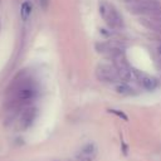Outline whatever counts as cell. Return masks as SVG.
<instances>
[{"label":"cell","mask_w":161,"mask_h":161,"mask_svg":"<svg viewBox=\"0 0 161 161\" xmlns=\"http://www.w3.org/2000/svg\"><path fill=\"white\" fill-rule=\"evenodd\" d=\"M97 155V146L93 142L84 143L75 153L74 160L75 161H93Z\"/></svg>","instance_id":"5b68a950"},{"label":"cell","mask_w":161,"mask_h":161,"mask_svg":"<svg viewBox=\"0 0 161 161\" xmlns=\"http://www.w3.org/2000/svg\"><path fill=\"white\" fill-rule=\"evenodd\" d=\"M96 48H97L98 53L103 54L104 57H107L109 59H116L117 57H119L122 54L121 49L112 43H98L96 45Z\"/></svg>","instance_id":"8992f818"},{"label":"cell","mask_w":161,"mask_h":161,"mask_svg":"<svg viewBox=\"0 0 161 161\" xmlns=\"http://www.w3.org/2000/svg\"><path fill=\"white\" fill-rule=\"evenodd\" d=\"M34 118H35V109H29V111L24 114V118H23V123H24V126H25V127L30 126V125L33 123Z\"/></svg>","instance_id":"ba28073f"},{"label":"cell","mask_w":161,"mask_h":161,"mask_svg":"<svg viewBox=\"0 0 161 161\" xmlns=\"http://www.w3.org/2000/svg\"><path fill=\"white\" fill-rule=\"evenodd\" d=\"M109 112H111V113H114V114H117L118 117H121V118H123L125 121H127V116H126L123 112H121V111H117V109H109Z\"/></svg>","instance_id":"8fae6325"},{"label":"cell","mask_w":161,"mask_h":161,"mask_svg":"<svg viewBox=\"0 0 161 161\" xmlns=\"http://www.w3.org/2000/svg\"><path fill=\"white\" fill-rule=\"evenodd\" d=\"M96 77L98 80H101L103 83H119V82H122L116 65H111V64H106V63H101L97 65Z\"/></svg>","instance_id":"3957f363"},{"label":"cell","mask_w":161,"mask_h":161,"mask_svg":"<svg viewBox=\"0 0 161 161\" xmlns=\"http://www.w3.org/2000/svg\"><path fill=\"white\" fill-rule=\"evenodd\" d=\"M116 91H117V93H119V94H122V96H133V94H136L135 89H133L132 87L125 84V83L118 84V86L116 87Z\"/></svg>","instance_id":"52a82bcc"},{"label":"cell","mask_w":161,"mask_h":161,"mask_svg":"<svg viewBox=\"0 0 161 161\" xmlns=\"http://www.w3.org/2000/svg\"><path fill=\"white\" fill-rule=\"evenodd\" d=\"M128 11L137 15H161V5L156 0H121Z\"/></svg>","instance_id":"6da1fadb"},{"label":"cell","mask_w":161,"mask_h":161,"mask_svg":"<svg viewBox=\"0 0 161 161\" xmlns=\"http://www.w3.org/2000/svg\"><path fill=\"white\" fill-rule=\"evenodd\" d=\"M30 13H31V5H30V3H28V1L23 3V5H21V10H20V14H21L23 20H26V19L29 18Z\"/></svg>","instance_id":"9c48e42d"},{"label":"cell","mask_w":161,"mask_h":161,"mask_svg":"<svg viewBox=\"0 0 161 161\" xmlns=\"http://www.w3.org/2000/svg\"><path fill=\"white\" fill-rule=\"evenodd\" d=\"M33 96H34V89L30 88V87L23 88V89L20 91V94H19V97H20L21 99H30V98H33Z\"/></svg>","instance_id":"30bf717a"},{"label":"cell","mask_w":161,"mask_h":161,"mask_svg":"<svg viewBox=\"0 0 161 161\" xmlns=\"http://www.w3.org/2000/svg\"><path fill=\"white\" fill-rule=\"evenodd\" d=\"M73 161H75V160H73Z\"/></svg>","instance_id":"7c38bea8"},{"label":"cell","mask_w":161,"mask_h":161,"mask_svg":"<svg viewBox=\"0 0 161 161\" xmlns=\"http://www.w3.org/2000/svg\"><path fill=\"white\" fill-rule=\"evenodd\" d=\"M98 10H99V14H101L102 19L104 20V23L108 25L109 29L118 30V29H121L123 26V19H122L121 14L108 1H106V0L99 1Z\"/></svg>","instance_id":"7a4b0ae2"},{"label":"cell","mask_w":161,"mask_h":161,"mask_svg":"<svg viewBox=\"0 0 161 161\" xmlns=\"http://www.w3.org/2000/svg\"><path fill=\"white\" fill-rule=\"evenodd\" d=\"M132 74L135 75L137 82L142 86V88H145L147 91H155L158 87V80L155 77H151V75H148L141 70H137V69H132Z\"/></svg>","instance_id":"277c9868"}]
</instances>
